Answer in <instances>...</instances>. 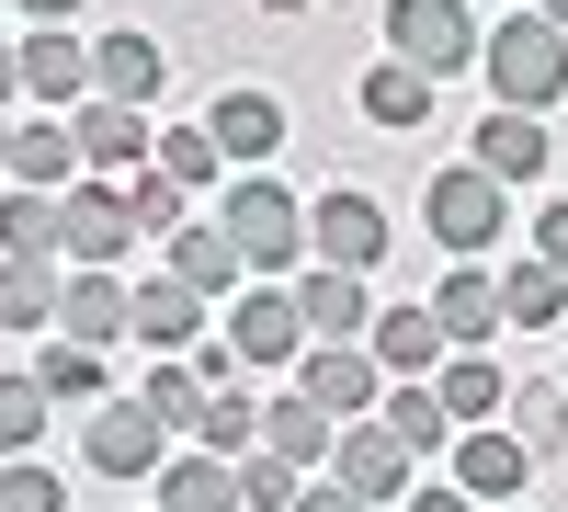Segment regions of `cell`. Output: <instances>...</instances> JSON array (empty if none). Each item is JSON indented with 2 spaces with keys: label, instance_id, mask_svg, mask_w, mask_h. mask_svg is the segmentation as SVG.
I'll use <instances>...</instances> for the list:
<instances>
[{
  "label": "cell",
  "instance_id": "8d00e7d4",
  "mask_svg": "<svg viewBox=\"0 0 568 512\" xmlns=\"http://www.w3.org/2000/svg\"><path fill=\"white\" fill-rule=\"evenodd\" d=\"M511 433H524V455H557L568 444V388H511Z\"/></svg>",
  "mask_w": 568,
  "mask_h": 512
},
{
  "label": "cell",
  "instance_id": "c3c4849f",
  "mask_svg": "<svg viewBox=\"0 0 568 512\" xmlns=\"http://www.w3.org/2000/svg\"><path fill=\"white\" fill-rule=\"evenodd\" d=\"M0 171H12V126H0Z\"/></svg>",
  "mask_w": 568,
  "mask_h": 512
},
{
  "label": "cell",
  "instance_id": "ac0fdd59",
  "mask_svg": "<svg viewBox=\"0 0 568 512\" xmlns=\"http://www.w3.org/2000/svg\"><path fill=\"white\" fill-rule=\"evenodd\" d=\"M12 182H23V194H80V126L69 114L12 126Z\"/></svg>",
  "mask_w": 568,
  "mask_h": 512
},
{
  "label": "cell",
  "instance_id": "836d02e7",
  "mask_svg": "<svg viewBox=\"0 0 568 512\" xmlns=\"http://www.w3.org/2000/svg\"><path fill=\"white\" fill-rule=\"evenodd\" d=\"M45 410H58V399H45L34 377H0V468H12V455H34V444H45Z\"/></svg>",
  "mask_w": 568,
  "mask_h": 512
},
{
  "label": "cell",
  "instance_id": "f6af8a7d",
  "mask_svg": "<svg viewBox=\"0 0 568 512\" xmlns=\"http://www.w3.org/2000/svg\"><path fill=\"white\" fill-rule=\"evenodd\" d=\"M23 12H34V23H69V12H80V0H23Z\"/></svg>",
  "mask_w": 568,
  "mask_h": 512
},
{
  "label": "cell",
  "instance_id": "4fadbf2b",
  "mask_svg": "<svg viewBox=\"0 0 568 512\" xmlns=\"http://www.w3.org/2000/svg\"><path fill=\"white\" fill-rule=\"evenodd\" d=\"M125 331H136V285H125V273H69L58 342H91V353H103V342H125Z\"/></svg>",
  "mask_w": 568,
  "mask_h": 512
},
{
  "label": "cell",
  "instance_id": "bcb514c9",
  "mask_svg": "<svg viewBox=\"0 0 568 512\" xmlns=\"http://www.w3.org/2000/svg\"><path fill=\"white\" fill-rule=\"evenodd\" d=\"M262 12H318V0H262Z\"/></svg>",
  "mask_w": 568,
  "mask_h": 512
},
{
  "label": "cell",
  "instance_id": "e575fe53",
  "mask_svg": "<svg viewBox=\"0 0 568 512\" xmlns=\"http://www.w3.org/2000/svg\"><path fill=\"white\" fill-rule=\"evenodd\" d=\"M149 171H171L182 194H194V182L227 171V149H216V126H160V160H149Z\"/></svg>",
  "mask_w": 568,
  "mask_h": 512
},
{
  "label": "cell",
  "instance_id": "f546056e",
  "mask_svg": "<svg viewBox=\"0 0 568 512\" xmlns=\"http://www.w3.org/2000/svg\"><path fill=\"white\" fill-rule=\"evenodd\" d=\"M375 422H387L409 455H444V444H455V410H444L433 388H387V410H375Z\"/></svg>",
  "mask_w": 568,
  "mask_h": 512
},
{
  "label": "cell",
  "instance_id": "484cf974",
  "mask_svg": "<svg viewBox=\"0 0 568 512\" xmlns=\"http://www.w3.org/2000/svg\"><path fill=\"white\" fill-rule=\"evenodd\" d=\"M136 342H160V353L205 342V297L182 285V273H160V285H136Z\"/></svg>",
  "mask_w": 568,
  "mask_h": 512
},
{
  "label": "cell",
  "instance_id": "f907efd6",
  "mask_svg": "<svg viewBox=\"0 0 568 512\" xmlns=\"http://www.w3.org/2000/svg\"><path fill=\"white\" fill-rule=\"evenodd\" d=\"M149 512H160V501H149Z\"/></svg>",
  "mask_w": 568,
  "mask_h": 512
},
{
  "label": "cell",
  "instance_id": "3957f363",
  "mask_svg": "<svg viewBox=\"0 0 568 512\" xmlns=\"http://www.w3.org/2000/svg\"><path fill=\"white\" fill-rule=\"evenodd\" d=\"M216 228L240 240V262H251V273H307V205L284 194V182H240Z\"/></svg>",
  "mask_w": 568,
  "mask_h": 512
},
{
  "label": "cell",
  "instance_id": "f35d334b",
  "mask_svg": "<svg viewBox=\"0 0 568 512\" xmlns=\"http://www.w3.org/2000/svg\"><path fill=\"white\" fill-rule=\"evenodd\" d=\"M0 512H69L58 468H45V455H12V468H0Z\"/></svg>",
  "mask_w": 568,
  "mask_h": 512
},
{
  "label": "cell",
  "instance_id": "ee69618b",
  "mask_svg": "<svg viewBox=\"0 0 568 512\" xmlns=\"http://www.w3.org/2000/svg\"><path fill=\"white\" fill-rule=\"evenodd\" d=\"M12 91H23V46L0 34V103H12Z\"/></svg>",
  "mask_w": 568,
  "mask_h": 512
},
{
  "label": "cell",
  "instance_id": "2e32d148",
  "mask_svg": "<svg viewBox=\"0 0 568 512\" xmlns=\"http://www.w3.org/2000/svg\"><path fill=\"white\" fill-rule=\"evenodd\" d=\"M375 364H387L398 388H433L444 364H455V342H444L433 308H387V319H375Z\"/></svg>",
  "mask_w": 568,
  "mask_h": 512
},
{
  "label": "cell",
  "instance_id": "1f68e13d",
  "mask_svg": "<svg viewBox=\"0 0 568 512\" xmlns=\"http://www.w3.org/2000/svg\"><path fill=\"white\" fill-rule=\"evenodd\" d=\"M0 262H58V194H12L0 205Z\"/></svg>",
  "mask_w": 568,
  "mask_h": 512
},
{
  "label": "cell",
  "instance_id": "7dc6e473",
  "mask_svg": "<svg viewBox=\"0 0 568 512\" xmlns=\"http://www.w3.org/2000/svg\"><path fill=\"white\" fill-rule=\"evenodd\" d=\"M546 23H557V34H568V0H546Z\"/></svg>",
  "mask_w": 568,
  "mask_h": 512
},
{
  "label": "cell",
  "instance_id": "5bb4252c",
  "mask_svg": "<svg viewBox=\"0 0 568 512\" xmlns=\"http://www.w3.org/2000/svg\"><path fill=\"white\" fill-rule=\"evenodd\" d=\"M296 319H307V342H375L364 273H329V262H307V273H296Z\"/></svg>",
  "mask_w": 568,
  "mask_h": 512
},
{
  "label": "cell",
  "instance_id": "d4e9b609",
  "mask_svg": "<svg viewBox=\"0 0 568 512\" xmlns=\"http://www.w3.org/2000/svg\"><path fill=\"white\" fill-rule=\"evenodd\" d=\"M546 149H557V137H546V114H500V103H489V126H478V171L535 182V171H546Z\"/></svg>",
  "mask_w": 568,
  "mask_h": 512
},
{
  "label": "cell",
  "instance_id": "8992f818",
  "mask_svg": "<svg viewBox=\"0 0 568 512\" xmlns=\"http://www.w3.org/2000/svg\"><path fill=\"white\" fill-rule=\"evenodd\" d=\"M387 240H398V228H387V205H375V194H353V182L307 205V251H318L329 273H364V262H387Z\"/></svg>",
  "mask_w": 568,
  "mask_h": 512
},
{
  "label": "cell",
  "instance_id": "7bdbcfd3",
  "mask_svg": "<svg viewBox=\"0 0 568 512\" xmlns=\"http://www.w3.org/2000/svg\"><path fill=\"white\" fill-rule=\"evenodd\" d=\"M409 512H478V501H466V490H455V479H444V490H420V501H409Z\"/></svg>",
  "mask_w": 568,
  "mask_h": 512
},
{
  "label": "cell",
  "instance_id": "7a4b0ae2",
  "mask_svg": "<svg viewBox=\"0 0 568 512\" xmlns=\"http://www.w3.org/2000/svg\"><path fill=\"white\" fill-rule=\"evenodd\" d=\"M420 228L455 251V262H478V251H500V228H511V182L500 171H433V194H420Z\"/></svg>",
  "mask_w": 568,
  "mask_h": 512
},
{
  "label": "cell",
  "instance_id": "cb8c5ba5",
  "mask_svg": "<svg viewBox=\"0 0 568 512\" xmlns=\"http://www.w3.org/2000/svg\"><path fill=\"white\" fill-rule=\"evenodd\" d=\"M160 512H240V468H227V455H171L160 468Z\"/></svg>",
  "mask_w": 568,
  "mask_h": 512
},
{
  "label": "cell",
  "instance_id": "8fae6325",
  "mask_svg": "<svg viewBox=\"0 0 568 512\" xmlns=\"http://www.w3.org/2000/svg\"><path fill=\"white\" fill-rule=\"evenodd\" d=\"M23 91H34L45 114H80V103H91V46H80L69 23H34V34H23Z\"/></svg>",
  "mask_w": 568,
  "mask_h": 512
},
{
  "label": "cell",
  "instance_id": "ab89813d",
  "mask_svg": "<svg viewBox=\"0 0 568 512\" xmlns=\"http://www.w3.org/2000/svg\"><path fill=\"white\" fill-rule=\"evenodd\" d=\"M125 205H136V228H171V240H182V182H171V171H136Z\"/></svg>",
  "mask_w": 568,
  "mask_h": 512
},
{
  "label": "cell",
  "instance_id": "6da1fadb",
  "mask_svg": "<svg viewBox=\"0 0 568 512\" xmlns=\"http://www.w3.org/2000/svg\"><path fill=\"white\" fill-rule=\"evenodd\" d=\"M478 69H489V103L500 114H546L568 91V34L546 12H500V34L478 46Z\"/></svg>",
  "mask_w": 568,
  "mask_h": 512
},
{
  "label": "cell",
  "instance_id": "7c38bea8",
  "mask_svg": "<svg viewBox=\"0 0 568 512\" xmlns=\"http://www.w3.org/2000/svg\"><path fill=\"white\" fill-rule=\"evenodd\" d=\"M524 479H535V455H524V433H455V490L466 501H489V512H511L524 501Z\"/></svg>",
  "mask_w": 568,
  "mask_h": 512
},
{
  "label": "cell",
  "instance_id": "277c9868",
  "mask_svg": "<svg viewBox=\"0 0 568 512\" xmlns=\"http://www.w3.org/2000/svg\"><path fill=\"white\" fill-rule=\"evenodd\" d=\"M387 46L420 69V80H444V69H478V12L466 0H387Z\"/></svg>",
  "mask_w": 568,
  "mask_h": 512
},
{
  "label": "cell",
  "instance_id": "30bf717a",
  "mask_svg": "<svg viewBox=\"0 0 568 512\" xmlns=\"http://www.w3.org/2000/svg\"><path fill=\"white\" fill-rule=\"evenodd\" d=\"M91 91L149 114L160 91H171V46H160V34H136V23H125V34H103V46H91Z\"/></svg>",
  "mask_w": 568,
  "mask_h": 512
},
{
  "label": "cell",
  "instance_id": "4316f807",
  "mask_svg": "<svg viewBox=\"0 0 568 512\" xmlns=\"http://www.w3.org/2000/svg\"><path fill=\"white\" fill-rule=\"evenodd\" d=\"M171 273H182L194 297H227L251 262H240V240H227V228H182V240H171Z\"/></svg>",
  "mask_w": 568,
  "mask_h": 512
},
{
  "label": "cell",
  "instance_id": "f1b7e54d",
  "mask_svg": "<svg viewBox=\"0 0 568 512\" xmlns=\"http://www.w3.org/2000/svg\"><path fill=\"white\" fill-rule=\"evenodd\" d=\"M557 308H568V273L557 262H511L500 273V319H511V331H546Z\"/></svg>",
  "mask_w": 568,
  "mask_h": 512
},
{
  "label": "cell",
  "instance_id": "e0dca14e",
  "mask_svg": "<svg viewBox=\"0 0 568 512\" xmlns=\"http://www.w3.org/2000/svg\"><path fill=\"white\" fill-rule=\"evenodd\" d=\"M433 319H444V342H455V353L500 342V331H511V319H500V273H489V262H455V273H444V297H433Z\"/></svg>",
  "mask_w": 568,
  "mask_h": 512
},
{
  "label": "cell",
  "instance_id": "4dcf8cb0",
  "mask_svg": "<svg viewBox=\"0 0 568 512\" xmlns=\"http://www.w3.org/2000/svg\"><path fill=\"white\" fill-rule=\"evenodd\" d=\"M194 444H205V455H227V468H240V455H262V399H251V388H216Z\"/></svg>",
  "mask_w": 568,
  "mask_h": 512
},
{
  "label": "cell",
  "instance_id": "603a6c76",
  "mask_svg": "<svg viewBox=\"0 0 568 512\" xmlns=\"http://www.w3.org/2000/svg\"><path fill=\"white\" fill-rule=\"evenodd\" d=\"M364 126H387V137H420V126H433V80H420L409 58L364 69Z\"/></svg>",
  "mask_w": 568,
  "mask_h": 512
},
{
  "label": "cell",
  "instance_id": "681fc988",
  "mask_svg": "<svg viewBox=\"0 0 568 512\" xmlns=\"http://www.w3.org/2000/svg\"><path fill=\"white\" fill-rule=\"evenodd\" d=\"M557 388H568V364H557Z\"/></svg>",
  "mask_w": 568,
  "mask_h": 512
},
{
  "label": "cell",
  "instance_id": "d590c367",
  "mask_svg": "<svg viewBox=\"0 0 568 512\" xmlns=\"http://www.w3.org/2000/svg\"><path fill=\"white\" fill-rule=\"evenodd\" d=\"M34 388L58 399V410H69V399H103V353H91V342H45V364H34Z\"/></svg>",
  "mask_w": 568,
  "mask_h": 512
},
{
  "label": "cell",
  "instance_id": "52a82bcc",
  "mask_svg": "<svg viewBox=\"0 0 568 512\" xmlns=\"http://www.w3.org/2000/svg\"><path fill=\"white\" fill-rule=\"evenodd\" d=\"M69 126H80V160H91V182H136V171L160 160V126L136 114V103H103V91H91V103H80Z\"/></svg>",
  "mask_w": 568,
  "mask_h": 512
},
{
  "label": "cell",
  "instance_id": "9c48e42d",
  "mask_svg": "<svg viewBox=\"0 0 568 512\" xmlns=\"http://www.w3.org/2000/svg\"><path fill=\"white\" fill-rule=\"evenodd\" d=\"M227 342H240V364H296V353H307L296 285H251V297H227Z\"/></svg>",
  "mask_w": 568,
  "mask_h": 512
},
{
  "label": "cell",
  "instance_id": "44dd1931",
  "mask_svg": "<svg viewBox=\"0 0 568 512\" xmlns=\"http://www.w3.org/2000/svg\"><path fill=\"white\" fill-rule=\"evenodd\" d=\"M205 126H216L227 160H273V149H284V103H273V91H216Z\"/></svg>",
  "mask_w": 568,
  "mask_h": 512
},
{
  "label": "cell",
  "instance_id": "74e56055",
  "mask_svg": "<svg viewBox=\"0 0 568 512\" xmlns=\"http://www.w3.org/2000/svg\"><path fill=\"white\" fill-rule=\"evenodd\" d=\"M307 501V468H284V455H240V512H296Z\"/></svg>",
  "mask_w": 568,
  "mask_h": 512
},
{
  "label": "cell",
  "instance_id": "d6a6232c",
  "mask_svg": "<svg viewBox=\"0 0 568 512\" xmlns=\"http://www.w3.org/2000/svg\"><path fill=\"white\" fill-rule=\"evenodd\" d=\"M136 399H149L171 433H205V399H216V388L194 377V364H160V377H136Z\"/></svg>",
  "mask_w": 568,
  "mask_h": 512
},
{
  "label": "cell",
  "instance_id": "7402d4cb",
  "mask_svg": "<svg viewBox=\"0 0 568 512\" xmlns=\"http://www.w3.org/2000/svg\"><path fill=\"white\" fill-rule=\"evenodd\" d=\"M433 399L455 410V433H489L500 410H511V388H500V364H489V353H455L444 377H433Z\"/></svg>",
  "mask_w": 568,
  "mask_h": 512
},
{
  "label": "cell",
  "instance_id": "d6986e66",
  "mask_svg": "<svg viewBox=\"0 0 568 512\" xmlns=\"http://www.w3.org/2000/svg\"><path fill=\"white\" fill-rule=\"evenodd\" d=\"M329 479H342L353 501H398V490H409V444H398L387 422H364V433H342V455H329Z\"/></svg>",
  "mask_w": 568,
  "mask_h": 512
},
{
  "label": "cell",
  "instance_id": "b9f144b4",
  "mask_svg": "<svg viewBox=\"0 0 568 512\" xmlns=\"http://www.w3.org/2000/svg\"><path fill=\"white\" fill-rule=\"evenodd\" d=\"M296 512H375V501H353V490H342V479H318V490H307V501H296Z\"/></svg>",
  "mask_w": 568,
  "mask_h": 512
},
{
  "label": "cell",
  "instance_id": "5b68a950",
  "mask_svg": "<svg viewBox=\"0 0 568 512\" xmlns=\"http://www.w3.org/2000/svg\"><path fill=\"white\" fill-rule=\"evenodd\" d=\"M58 251L80 273H114L136 251V205H125V182H80V194H58Z\"/></svg>",
  "mask_w": 568,
  "mask_h": 512
},
{
  "label": "cell",
  "instance_id": "ba28073f",
  "mask_svg": "<svg viewBox=\"0 0 568 512\" xmlns=\"http://www.w3.org/2000/svg\"><path fill=\"white\" fill-rule=\"evenodd\" d=\"M171 422H160V410L149 399H103V410H91V468H103V479H149V468H171Z\"/></svg>",
  "mask_w": 568,
  "mask_h": 512
},
{
  "label": "cell",
  "instance_id": "9a60e30c",
  "mask_svg": "<svg viewBox=\"0 0 568 512\" xmlns=\"http://www.w3.org/2000/svg\"><path fill=\"white\" fill-rule=\"evenodd\" d=\"M375 377H387V364L353 353V342H307L296 353V399H318L329 422H342V410H375Z\"/></svg>",
  "mask_w": 568,
  "mask_h": 512
},
{
  "label": "cell",
  "instance_id": "60d3db41",
  "mask_svg": "<svg viewBox=\"0 0 568 512\" xmlns=\"http://www.w3.org/2000/svg\"><path fill=\"white\" fill-rule=\"evenodd\" d=\"M535 262H557V273H568V205H546V217H535Z\"/></svg>",
  "mask_w": 568,
  "mask_h": 512
},
{
  "label": "cell",
  "instance_id": "ffe728a7",
  "mask_svg": "<svg viewBox=\"0 0 568 512\" xmlns=\"http://www.w3.org/2000/svg\"><path fill=\"white\" fill-rule=\"evenodd\" d=\"M262 455H284V468H329V455H342V422H329L318 399H273L262 410Z\"/></svg>",
  "mask_w": 568,
  "mask_h": 512
},
{
  "label": "cell",
  "instance_id": "83f0119b",
  "mask_svg": "<svg viewBox=\"0 0 568 512\" xmlns=\"http://www.w3.org/2000/svg\"><path fill=\"white\" fill-rule=\"evenodd\" d=\"M58 262H0V331H45L58 319Z\"/></svg>",
  "mask_w": 568,
  "mask_h": 512
}]
</instances>
